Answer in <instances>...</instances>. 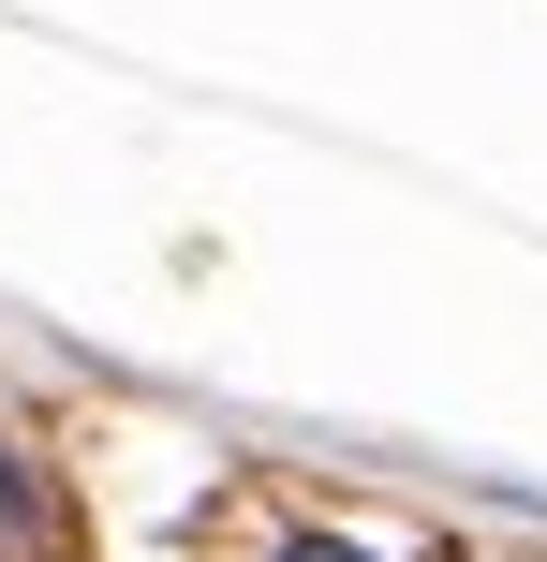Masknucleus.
Returning a JSON list of instances; mask_svg holds the SVG:
<instances>
[{
    "label": "nucleus",
    "instance_id": "f257e3e1",
    "mask_svg": "<svg viewBox=\"0 0 547 562\" xmlns=\"http://www.w3.org/2000/svg\"><path fill=\"white\" fill-rule=\"evenodd\" d=\"M266 562H385V548H355V533H282Z\"/></svg>",
    "mask_w": 547,
    "mask_h": 562
}]
</instances>
